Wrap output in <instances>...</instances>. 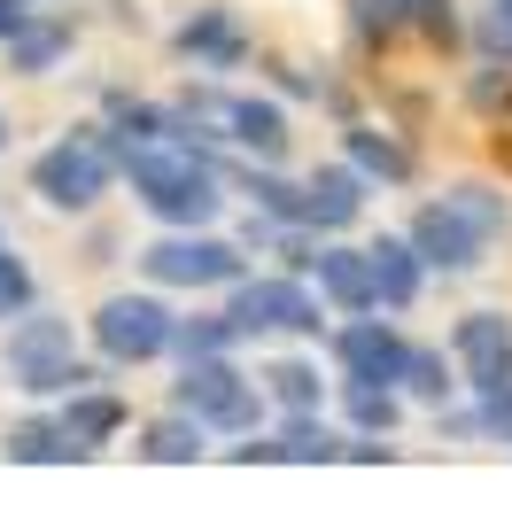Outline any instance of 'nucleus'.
<instances>
[{
    "label": "nucleus",
    "instance_id": "obj_1",
    "mask_svg": "<svg viewBox=\"0 0 512 512\" xmlns=\"http://www.w3.org/2000/svg\"><path fill=\"white\" fill-rule=\"evenodd\" d=\"M117 187H132L140 218L156 233H187V225H225V148H187V140H140L117 148Z\"/></svg>",
    "mask_w": 512,
    "mask_h": 512
},
{
    "label": "nucleus",
    "instance_id": "obj_2",
    "mask_svg": "<svg viewBox=\"0 0 512 512\" xmlns=\"http://www.w3.org/2000/svg\"><path fill=\"white\" fill-rule=\"evenodd\" d=\"M0 373H8V388H16L24 404H55V396H70V388H109L117 381L101 357H86L78 319L47 311V303H32L24 319L0 326Z\"/></svg>",
    "mask_w": 512,
    "mask_h": 512
},
{
    "label": "nucleus",
    "instance_id": "obj_3",
    "mask_svg": "<svg viewBox=\"0 0 512 512\" xmlns=\"http://www.w3.org/2000/svg\"><path fill=\"white\" fill-rule=\"evenodd\" d=\"M24 187H32V202L55 210V218H94L101 202L117 194V140H109V125L86 117V125L55 132V140L32 156Z\"/></svg>",
    "mask_w": 512,
    "mask_h": 512
},
{
    "label": "nucleus",
    "instance_id": "obj_4",
    "mask_svg": "<svg viewBox=\"0 0 512 512\" xmlns=\"http://www.w3.org/2000/svg\"><path fill=\"white\" fill-rule=\"evenodd\" d=\"M171 319H179V295H163V288H109L78 319V342L109 365V373H140V365H163L171 357Z\"/></svg>",
    "mask_w": 512,
    "mask_h": 512
},
{
    "label": "nucleus",
    "instance_id": "obj_5",
    "mask_svg": "<svg viewBox=\"0 0 512 512\" xmlns=\"http://www.w3.org/2000/svg\"><path fill=\"white\" fill-rule=\"evenodd\" d=\"M218 303H225V319L241 326V342H311V350H319V334L334 326L319 288L295 280V272H272V264H264V272L249 264Z\"/></svg>",
    "mask_w": 512,
    "mask_h": 512
},
{
    "label": "nucleus",
    "instance_id": "obj_6",
    "mask_svg": "<svg viewBox=\"0 0 512 512\" xmlns=\"http://www.w3.org/2000/svg\"><path fill=\"white\" fill-rule=\"evenodd\" d=\"M132 272L163 295H225L241 272H249V249L218 233V225H187V233H156L132 249Z\"/></svg>",
    "mask_w": 512,
    "mask_h": 512
},
{
    "label": "nucleus",
    "instance_id": "obj_7",
    "mask_svg": "<svg viewBox=\"0 0 512 512\" xmlns=\"http://www.w3.org/2000/svg\"><path fill=\"white\" fill-rule=\"evenodd\" d=\"M171 404L187 419H202L210 443H233V435H249V427L272 419L264 412V388H256V373L241 357H187L179 381H171Z\"/></svg>",
    "mask_w": 512,
    "mask_h": 512
},
{
    "label": "nucleus",
    "instance_id": "obj_8",
    "mask_svg": "<svg viewBox=\"0 0 512 512\" xmlns=\"http://www.w3.org/2000/svg\"><path fill=\"white\" fill-rule=\"evenodd\" d=\"M404 350H412V334H404V319H388V311L334 319L319 334V357H326V373H334V388H396Z\"/></svg>",
    "mask_w": 512,
    "mask_h": 512
},
{
    "label": "nucleus",
    "instance_id": "obj_9",
    "mask_svg": "<svg viewBox=\"0 0 512 512\" xmlns=\"http://www.w3.org/2000/svg\"><path fill=\"white\" fill-rule=\"evenodd\" d=\"M171 55H179L194 78H233V70L256 63V32L241 24L233 0H194L187 16L171 24Z\"/></svg>",
    "mask_w": 512,
    "mask_h": 512
},
{
    "label": "nucleus",
    "instance_id": "obj_10",
    "mask_svg": "<svg viewBox=\"0 0 512 512\" xmlns=\"http://www.w3.org/2000/svg\"><path fill=\"white\" fill-rule=\"evenodd\" d=\"M396 233L412 241V256L427 264V280H474L481 264H489V241H481L474 225L450 210L443 194H427V202H419V210L396 225Z\"/></svg>",
    "mask_w": 512,
    "mask_h": 512
},
{
    "label": "nucleus",
    "instance_id": "obj_11",
    "mask_svg": "<svg viewBox=\"0 0 512 512\" xmlns=\"http://www.w3.org/2000/svg\"><path fill=\"white\" fill-rule=\"evenodd\" d=\"M450 365H458V388L466 396H489V388L512 381V311H497V303H481V311H458L443 334Z\"/></svg>",
    "mask_w": 512,
    "mask_h": 512
},
{
    "label": "nucleus",
    "instance_id": "obj_12",
    "mask_svg": "<svg viewBox=\"0 0 512 512\" xmlns=\"http://www.w3.org/2000/svg\"><path fill=\"white\" fill-rule=\"evenodd\" d=\"M218 132H225V156L241 163H288L295 156V109L280 94H233L225 86V109H218Z\"/></svg>",
    "mask_w": 512,
    "mask_h": 512
},
{
    "label": "nucleus",
    "instance_id": "obj_13",
    "mask_svg": "<svg viewBox=\"0 0 512 512\" xmlns=\"http://www.w3.org/2000/svg\"><path fill=\"white\" fill-rule=\"evenodd\" d=\"M334 156L350 163L357 179L373 194H396V187H419V148L412 132H396L388 117H350V125H334Z\"/></svg>",
    "mask_w": 512,
    "mask_h": 512
},
{
    "label": "nucleus",
    "instance_id": "obj_14",
    "mask_svg": "<svg viewBox=\"0 0 512 512\" xmlns=\"http://www.w3.org/2000/svg\"><path fill=\"white\" fill-rule=\"evenodd\" d=\"M365 210H373V187H365L342 156H326V163L303 171V225H311L319 241H326V233H357Z\"/></svg>",
    "mask_w": 512,
    "mask_h": 512
},
{
    "label": "nucleus",
    "instance_id": "obj_15",
    "mask_svg": "<svg viewBox=\"0 0 512 512\" xmlns=\"http://www.w3.org/2000/svg\"><path fill=\"white\" fill-rule=\"evenodd\" d=\"M47 412L63 419L70 458H78V466H86V458H101L109 443H125V427H132V404L117 396V381H109V388H70V396H55Z\"/></svg>",
    "mask_w": 512,
    "mask_h": 512
},
{
    "label": "nucleus",
    "instance_id": "obj_16",
    "mask_svg": "<svg viewBox=\"0 0 512 512\" xmlns=\"http://www.w3.org/2000/svg\"><path fill=\"white\" fill-rule=\"evenodd\" d=\"M311 288L334 319H365V311H381L373 303V264H365V241L350 233H326L319 241V264H311Z\"/></svg>",
    "mask_w": 512,
    "mask_h": 512
},
{
    "label": "nucleus",
    "instance_id": "obj_17",
    "mask_svg": "<svg viewBox=\"0 0 512 512\" xmlns=\"http://www.w3.org/2000/svg\"><path fill=\"white\" fill-rule=\"evenodd\" d=\"M256 388H264V412H326L334 373H326V357L311 342H288L280 357L256 365Z\"/></svg>",
    "mask_w": 512,
    "mask_h": 512
},
{
    "label": "nucleus",
    "instance_id": "obj_18",
    "mask_svg": "<svg viewBox=\"0 0 512 512\" xmlns=\"http://www.w3.org/2000/svg\"><path fill=\"white\" fill-rule=\"evenodd\" d=\"M365 264H373V303H381L388 319H412L419 303H427V264L412 256L404 233H373V241H365Z\"/></svg>",
    "mask_w": 512,
    "mask_h": 512
},
{
    "label": "nucleus",
    "instance_id": "obj_19",
    "mask_svg": "<svg viewBox=\"0 0 512 512\" xmlns=\"http://www.w3.org/2000/svg\"><path fill=\"white\" fill-rule=\"evenodd\" d=\"M125 435H132V458H140V466H202V458L218 450V443H210V427H202V419H187L179 404L132 419Z\"/></svg>",
    "mask_w": 512,
    "mask_h": 512
},
{
    "label": "nucleus",
    "instance_id": "obj_20",
    "mask_svg": "<svg viewBox=\"0 0 512 512\" xmlns=\"http://www.w3.org/2000/svg\"><path fill=\"white\" fill-rule=\"evenodd\" d=\"M70 55H78V24H70L63 8H39V16H32L16 39H0V63H8V78H55Z\"/></svg>",
    "mask_w": 512,
    "mask_h": 512
},
{
    "label": "nucleus",
    "instance_id": "obj_21",
    "mask_svg": "<svg viewBox=\"0 0 512 512\" xmlns=\"http://www.w3.org/2000/svg\"><path fill=\"white\" fill-rule=\"evenodd\" d=\"M264 435H272V466H342V443H350L334 412H272Z\"/></svg>",
    "mask_w": 512,
    "mask_h": 512
},
{
    "label": "nucleus",
    "instance_id": "obj_22",
    "mask_svg": "<svg viewBox=\"0 0 512 512\" xmlns=\"http://www.w3.org/2000/svg\"><path fill=\"white\" fill-rule=\"evenodd\" d=\"M225 187L241 194L256 218H272V225H303V179H295L288 163H241V156H225Z\"/></svg>",
    "mask_w": 512,
    "mask_h": 512
},
{
    "label": "nucleus",
    "instance_id": "obj_23",
    "mask_svg": "<svg viewBox=\"0 0 512 512\" xmlns=\"http://www.w3.org/2000/svg\"><path fill=\"white\" fill-rule=\"evenodd\" d=\"M342 39L357 63H381L388 47L412 39V0H342Z\"/></svg>",
    "mask_w": 512,
    "mask_h": 512
},
{
    "label": "nucleus",
    "instance_id": "obj_24",
    "mask_svg": "<svg viewBox=\"0 0 512 512\" xmlns=\"http://www.w3.org/2000/svg\"><path fill=\"white\" fill-rule=\"evenodd\" d=\"M0 458H8V466H78V458H70L63 419L47 412V404H32L24 419H8V427H0Z\"/></svg>",
    "mask_w": 512,
    "mask_h": 512
},
{
    "label": "nucleus",
    "instance_id": "obj_25",
    "mask_svg": "<svg viewBox=\"0 0 512 512\" xmlns=\"http://www.w3.org/2000/svg\"><path fill=\"white\" fill-rule=\"evenodd\" d=\"M396 396H404V404H419V412H435V404H450V396H466V388H458V365H450L443 342H412V350H404Z\"/></svg>",
    "mask_w": 512,
    "mask_h": 512
},
{
    "label": "nucleus",
    "instance_id": "obj_26",
    "mask_svg": "<svg viewBox=\"0 0 512 512\" xmlns=\"http://www.w3.org/2000/svg\"><path fill=\"white\" fill-rule=\"evenodd\" d=\"M326 412L342 419V435H404L412 404H404L396 388H334V396H326Z\"/></svg>",
    "mask_w": 512,
    "mask_h": 512
},
{
    "label": "nucleus",
    "instance_id": "obj_27",
    "mask_svg": "<svg viewBox=\"0 0 512 512\" xmlns=\"http://www.w3.org/2000/svg\"><path fill=\"white\" fill-rule=\"evenodd\" d=\"M187 357H241V326L225 319V303L171 319V365H187Z\"/></svg>",
    "mask_w": 512,
    "mask_h": 512
},
{
    "label": "nucleus",
    "instance_id": "obj_28",
    "mask_svg": "<svg viewBox=\"0 0 512 512\" xmlns=\"http://www.w3.org/2000/svg\"><path fill=\"white\" fill-rule=\"evenodd\" d=\"M443 202H450V210H458L466 225H474L489 249H497V241L512 233V194L497 187V179H450V187H443Z\"/></svg>",
    "mask_w": 512,
    "mask_h": 512
},
{
    "label": "nucleus",
    "instance_id": "obj_29",
    "mask_svg": "<svg viewBox=\"0 0 512 512\" xmlns=\"http://www.w3.org/2000/svg\"><path fill=\"white\" fill-rule=\"evenodd\" d=\"M412 39L443 63H466V0H412Z\"/></svg>",
    "mask_w": 512,
    "mask_h": 512
},
{
    "label": "nucleus",
    "instance_id": "obj_30",
    "mask_svg": "<svg viewBox=\"0 0 512 512\" xmlns=\"http://www.w3.org/2000/svg\"><path fill=\"white\" fill-rule=\"evenodd\" d=\"M466 63H505L512 70V0H481L466 16Z\"/></svg>",
    "mask_w": 512,
    "mask_h": 512
},
{
    "label": "nucleus",
    "instance_id": "obj_31",
    "mask_svg": "<svg viewBox=\"0 0 512 512\" xmlns=\"http://www.w3.org/2000/svg\"><path fill=\"white\" fill-rule=\"evenodd\" d=\"M32 303H39V272H32V256H16L8 241H0V326L24 319Z\"/></svg>",
    "mask_w": 512,
    "mask_h": 512
},
{
    "label": "nucleus",
    "instance_id": "obj_32",
    "mask_svg": "<svg viewBox=\"0 0 512 512\" xmlns=\"http://www.w3.org/2000/svg\"><path fill=\"white\" fill-rule=\"evenodd\" d=\"M458 101H466L474 117H505V101H512V70H505V63H466V86H458Z\"/></svg>",
    "mask_w": 512,
    "mask_h": 512
},
{
    "label": "nucleus",
    "instance_id": "obj_33",
    "mask_svg": "<svg viewBox=\"0 0 512 512\" xmlns=\"http://www.w3.org/2000/svg\"><path fill=\"white\" fill-rule=\"evenodd\" d=\"M256 70H264V94H280L288 109H303V101L319 94V70H311V63H295V55H264Z\"/></svg>",
    "mask_w": 512,
    "mask_h": 512
},
{
    "label": "nucleus",
    "instance_id": "obj_34",
    "mask_svg": "<svg viewBox=\"0 0 512 512\" xmlns=\"http://www.w3.org/2000/svg\"><path fill=\"white\" fill-rule=\"evenodd\" d=\"M264 256H272V272L311 280V264H319V233H311V225H280V233L264 241Z\"/></svg>",
    "mask_w": 512,
    "mask_h": 512
},
{
    "label": "nucleus",
    "instance_id": "obj_35",
    "mask_svg": "<svg viewBox=\"0 0 512 512\" xmlns=\"http://www.w3.org/2000/svg\"><path fill=\"white\" fill-rule=\"evenodd\" d=\"M427 427H435V443H481L474 396H450V404H435V412H427Z\"/></svg>",
    "mask_w": 512,
    "mask_h": 512
},
{
    "label": "nucleus",
    "instance_id": "obj_36",
    "mask_svg": "<svg viewBox=\"0 0 512 512\" xmlns=\"http://www.w3.org/2000/svg\"><path fill=\"white\" fill-rule=\"evenodd\" d=\"M474 419H481V443H505L512 450V381L489 388V396H474Z\"/></svg>",
    "mask_w": 512,
    "mask_h": 512
},
{
    "label": "nucleus",
    "instance_id": "obj_37",
    "mask_svg": "<svg viewBox=\"0 0 512 512\" xmlns=\"http://www.w3.org/2000/svg\"><path fill=\"white\" fill-rule=\"evenodd\" d=\"M342 466H396V435H350Z\"/></svg>",
    "mask_w": 512,
    "mask_h": 512
},
{
    "label": "nucleus",
    "instance_id": "obj_38",
    "mask_svg": "<svg viewBox=\"0 0 512 512\" xmlns=\"http://www.w3.org/2000/svg\"><path fill=\"white\" fill-rule=\"evenodd\" d=\"M86 264H94V272L125 264V241H117V225H86Z\"/></svg>",
    "mask_w": 512,
    "mask_h": 512
},
{
    "label": "nucleus",
    "instance_id": "obj_39",
    "mask_svg": "<svg viewBox=\"0 0 512 512\" xmlns=\"http://www.w3.org/2000/svg\"><path fill=\"white\" fill-rule=\"evenodd\" d=\"M39 8H47V0H0V39H16V32L39 16Z\"/></svg>",
    "mask_w": 512,
    "mask_h": 512
},
{
    "label": "nucleus",
    "instance_id": "obj_40",
    "mask_svg": "<svg viewBox=\"0 0 512 512\" xmlns=\"http://www.w3.org/2000/svg\"><path fill=\"white\" fill-rule=\"evenodd\" d=\"M8 140H16V125H8V109H0V156H8Z\"/></svg>",
    "mask_w": 512,
    "mask_h": 512
},
{
    "label": "nucleus",
    "instance_id": "obj_41",
    "mask_svg": "<svg viewBox=\"0 0 512 512\" xmlns=\"http://www.w3.org/2000/svg\"><path fill=\"white\" fill-rule=\"evenodd\" d=\"M0 241H8V225H0Z\"/></svg>",
    "mask_w": 512,
    "mask_h": 512
}]
</instances>
